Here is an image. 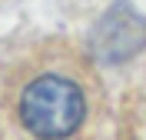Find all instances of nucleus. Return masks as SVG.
Instances as JSON below:
<instances>
[{"instance_id":"nucleus-1","label":"nucleus","mask_w":146,"mask_h":140,"mask_svg":"<svg viewBox=\"0 0 146 140\" xmlns=\"http://www.w3.org/2000/svg\"><path fill=\"white\" fill-rule=\"evenodd\" d=\"M83 113H86L83 90L73 80L56 74L36 77L20 97V120L40 140H63L76 133V127L83 123Z\"/></svg>"},{"instance_id":"nucleus-2","label":"nucleus","mask_w":146,"mask_h":140,"mask_svg":"<svg viewBox=\"0 0 146 140\" xmlns=\"http://www.w3.org/2000/svg\"><path fill=\"white\" fill-rule=\"evenodd\" d=\"M146 44V23L126 7H116L96 27V54L103 60H123Z\"/></svg>"}]
</instances>
